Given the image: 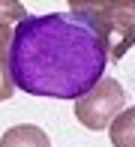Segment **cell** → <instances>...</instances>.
<instances>
[{
    "label": "cell",
    "mask_w": 135,
    "mask_h": 147,
    "mask_svg": "<svg viewBox=\"0 0 135 147\" xmlns=\"http://www.w3.org/2000/svg\"><path fill=\"white\" fill-rule=\"evenodd\" d=\"M123 108H126V90L117 78H108V75H102L87 93H81L75 99V117L93 132L108 129V123Z\"/></svg>",
    "instance_id": "obj_3"
},
{
    "label": "cell",
    "mask_w": 135,
    "mask_h": 147,
    "mask_svg": "<svg viewBox=\"0 0 135 147\" xmlns=\"http://www.w3.org/2000/svg\"><path fill=\"white\" fill-rule=\"evenodd\" d=\"M0 147H51L45 129L33 123H18V126H9L0 138Z\"/></svg>",
    "instance_id": "obj_5"
},
{
    "label": "cell",
    "mask_w": 135,
    "mask_h": 147,
    "mask_svg": "<svg viewBox=\"0 0 135 147\" xmlns=\"http://www.w3.org/2000/svg\"><path fill=\"white\" fill-rule=\"evenodd\" d=\"M27 18V9L21 0H0V102L12 99V72H9V45L18 21Z\"/></svg>",
    "instance_id": "obj_4"
},
{
    "label": "cell",
    "mask_w": 135,
    "mask_h": 147,
    "mask_svg": "<svg viewBox=\"0 0 135 147\" xmlns=\"http://www.w3.org/2000/svg\"><path fill=\"white\" fill-rule=\"evenodd\" d=\"M69 12L81 15L102 36L111 63L135 45V0H69Z\"/></svg>",
    "instance_id": "obj_2"
},
{
    "label": "cell",
    "mask_w": 135,
    "mask_h": 147,
    "mask_svg": "<svg viewBox=\"0 0 135 147\" xmlns=\"http://www.w3.org/2000/svg\"><path fill=\"white\" fill-rule=\"evenodd\" d=\"M108 66V48L75 12L27 15L9 45V72L18 90L39 99H78Z\"/></svg>",
    "instance_id": "obj_1"
},
{
    "label": "cell",
    "mask_w": 135,
    "mask_h": 147,
    "mask_svg": "<svg viewBox=\"0 0 135 147\" xmlns=\"http://www.w3.org/2000/svg\"><path fill=\"white\" fill-rule=\"evenodd\" d=\"M108 135H111L114 147H135V105L123 108L108 123Z\"/></svg>",
    "instance_id": "obj_6"
}]
</instances>
